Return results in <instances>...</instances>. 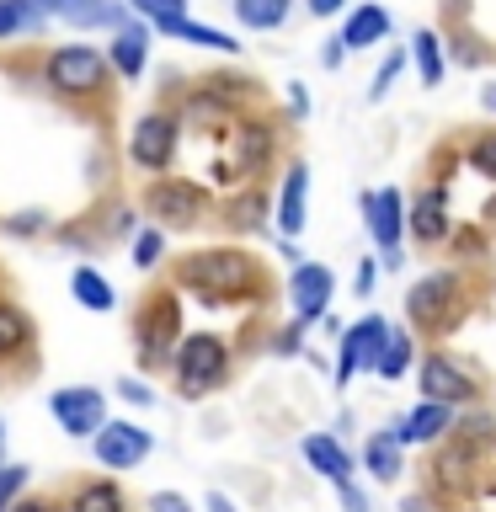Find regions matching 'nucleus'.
<instances>
[{
    "label": "nucleus",
    "instance_id": "nucleus-43",
    "mask_svg": "<svg viewBox=\"0 0 496 512\" xmlns=\"http://www.w3.org/2000/svg\"><path fill=\"white\" fill-rule=\"evenodd\" d=\"M288 102H294V112H299V118H304V112H310V96H304V86H299V80H294V86H288Z\"/></svg>",
    "mask_w": 496,
    "mask_h": 512
},
{
    "label": "nucleus",
    "instance_id": "nucleus-37",
    "mask_svg": "<svg viewBox=\"0 0 496 512\" xmlns=\"http://www.w3.org/2000/svg\"><path fill=\"white\" fill-rule=\"evenodd\" d=\"M22 32V16H16V0H0V38Z\"/></svg>",
    "mask_w": 496,
    "mask_h": 512
},
{
    "label": "nucleus",
    "instance_id": "nucleus-33",
    "mask_svg": "<svg viewBox=\"0 0 496 512\" xmlns=\"http://www.w3.org/2000/svg\"><path fill=\"white\" fill-rule=\"evenodd\" d=\"M470 160H475V171H480V176H491V182H496V128H491V134H480V139H475Z\"/></svg>",
    "mask_w": 496,
    "mask_h": 512
},
{
    "label": "nucleus",
    "instance_id": "nucleus-4",
    "mask_svg": "<svg viewBox=\"0 0 496 512\" xmlns=\"http://www.w3.org/2000/svg\"><path fill=\"white\" fill-rule=\"evenodd\" d=\"M384 342H390V326L379 315H363L358 326L342 331V368H336V384H347L352 374H379V358H384Z\"/></svg>",
    "mask_w": 496,
    "mask_h": 512
},
{
    "label": "nucleus",
    "instance_id": "nucleus-44",
    "mask_svg": "<svg viewBox=\"0 0 496 512\" xmlns=\"http://www.w3.org/2000/svg\"><path fill=\"white\" fill-rule=\"evenodd\" d=\"M208 512H235V502L224 491H208Z\"/></svg>",
    "mask_w": 496,
    "mask_h": 512
},
{
    "label": "nucleus",
    "instance_id": "nucleus-32",
    "mask_svg": "<svg viewBox=\"0 0 496 512\" xmlns=\"http://www.w3.org/2000/svg\"><path fill=\"white\" fill-rule=\"evenodd\" d=\"M27 486V470L22 464H0V512H11V502H16V491Z\"/></svg>",
    "mask_w": 496,
    "mask_h": 512
},
{
    "label": "nucleus",
    "instance_id": "nucleus-35",
    "mask_svg": "<svg viewBox=\"0 0 496 512\" xmlns=\"http://www.w3.org/2000/svg\"><path fill=\"white\" fill-rule=\"evenodd\" d=\"M150 512H192V507H187V496H176V491H155Z\"/></svg>",
    "mask_w": 496,
    "mask_h": 512
},
{
    "label": "nucleus",
    "instance_id": "nucleus-12",
    "mask_svg": "<svg viewBox=\"0 0 496 512\" xmlns=\"http://www.w3.org/2000/svg\"><path fill=\"white\" fill-rule=\"evenodd\" d=\"M48 16H59L64 27H80V32H96V27H128L134 16L118 0H43Z\"/></svg>",
    "mask_w": 496,
    "mask_h": 512
},
{
    "label": "nucleus",
    "instance_id": "nucleus-40",
    "mask_svg": "<svg viewBox=\"0 0 496 512\" xmlns=\"http://www.w3.org/2000/svg\"><path fill=\"white\" fill-rule=\"evenodd\" d=\"M118 390H123V400H134V406H150V400H155V395H150V390H144V384H139V379H123V384H118Z\"/></svg>",
    "mask_w": 496,
    "mask_h": 512
},
{
    "label": "nucleus",
    "instance_id": "nucleus-14",
    "mask_svg": "<svg viewBox=\"0 0 496 512\" xmlns=\"http://www.w3.org/2000/svg\"><path fill=\"white\" fill-rule=\"evenodd\" d=\"M112 70L123 80H134L144 70V59H150V27L144 22H128V27H112V48H107Z\"/></svg>",
    "mask_w": 496,
    "mask_h": 512
},
{
    "label": "nucleus",
    "instance_id": "nucleus-42",
    "mask_svg": "<svg viewBox=\"0 0 496 512\" xmlns=\"http://www.w3.org/2000/svg\"><path fill=\"white\" fill-rule=\"evenodd\" d=\"M304 6H310V16H336L347 0H304Z\"/></svg>",
    "mask_w": 496,
    "mask_h": 512
},
{
    "label": "nucleus",
    "instance_id": "nucleus-2",
    "mask_svg": "<svg viewBox=\"0 0 496 512\" xmlns=\"http://www.w3.org/2000/svg\"><path fill=\"white\" fill-rule=\"evenodd\" d=\"M107 70H112V59L96 54V48H86V43H64L43 64L48 86H54L59 96H96L107 86Z\"/></svg>",
    "mask_w": 496,
    "mask_h": 512
},
{
    "label": "nucleus",
    "instance_id": "nucleus-34",
    "mask_svg": "<svg viewBox=\"0 0 496 512\" xmlns=\"http://www.w3.org/2000/svg\"><path fill=\"white\" fill-rule=\"evenodd\" d=\"M400 70H406V54H390V59H384V64H379V75H374V86H368V102H379V96L390 91V80H395Z\"/></svg>",
    "mask_w": 496,
    "mask_h": 512
},
{
    "label": "nucleus",
    "instance_id": "nucleus-41",
    "mask_svg": "<svg viewBox=\"0 0 496 512\" xmlns=\"http://www.w3.org/2000/svg\"><path fill=\"white\" fill-rule=\"evenodd\" d=\"M374 278H379V267H374V262H363V267H358V294H363V299L374 294Z\"/></svg>",
    "mask_w": 496,
    "mask_h": 512
},
{
    "label": "nucleus",
    "instance_id": "nucleus-45",
    "mask_svg": "<svg viewBox=\"0 0 496 512\" xmlns=\"http://www.w3.org/2000/svg\"><path fill=\"white\" fill-rule=\"evenodd\" d=\"M11 512H54L48 502H38V496H32V502H11Z\"/></svg>",
    "mask_w": 496,
    "mask_h": 512
},
{
    "label": "nucleus",
    "instance_id": "nucleus-17",
    "mask_svg": "<svg viewBox=\"0 0 496 512\" xmlns=\"http://www.w3.org/2000/svg\"><path fill=\"white\" fill-rule=\"evenodd\" d=\"M406 224H411V235H416V240H427V246H438V240L448 235V198H443V187H427L422 198L411 203Z\"/></svg>",
    "mask_w": 496,
    "mask_h": 512
},
{
    "label": "nucleus",
    "instance_id": "nucleus-24",
    "mask_svg": "<svg viewBox=\"0 0 496 512\" xmlns=\"http://www.w3.org/2000/svg\"><path fill=\"white\" fill-rule=\"evenodd\" d=\"M166 38H187V43H198V48H219V54H240V43L230 38V32H219V27H198V22H166L160 27Z\"/></svg>",
    "mask_w": 496,
    "mask_h": 512
},
{
    "label": "nucleus",
    "instance_id": "nucleus-1",
    "mask_svg": "<svg viewBox=\"0 0 496 512\" xmlns=\"http://www.w3.org/2000/svg\"><path fill=\"white\" fill-rule=\"evenodd\" d=\"M182 288H198L203 299H235V294H256V267L246 251H192L176 267Z\"/></svg>",
    "mask_w": 496,
    "mask_h": 512
},
{
    "label": "nucleus",
    "instance_id": "nucleus-20",
    "mask_svg": "<svg viewBox=\"0 0 496 512\" xmlns=\"http://www.w3.org/2000/svg\"><path fill=\"white\" fill-rule=\"evenodd\" d=\"M384 32H390V11L368 0V6H358V11L347 16V27H342V43H347V48H368V43H379Z\"/></svg>",
    "mask_w": 496,
    "mask_h": 512
},
{
    "label": "nucleus",
    "instance_id": "nucleus-21",
    "mask_svg": "<svg viewBox=\"0 0 496 512\" xmlns=\"http://www.w3.org/2000/svg\"><path fill=\"white\" fill-rule=\"evenodd\" d=\"M230 6L240 16V27H251V32H272L294 16V0H230Z\"/></svg>",
    "mask_w": 496,
    "mask_h": 512
},
{
    "label": "nucleus",
    "instance_id": "nucleus-23",
    "mask_svg": "<svg viewBox=\"0 0 496 512\" xmlns=\"http://www.w3.org/2000/svg\"><path fill=\"white\" fill-rule=\"evenodd\" d=\"M400 443L395 432H374V438H368V448H363V464L368 470H374V480H395L400 475Z\"/></svg>",
    "mask_w": 496,
    "mask_h": 512
},
{
    "label": "nucleus",
    "instance_id": "nucleus-19",
    "mask_svg": "<svg viewBox=\"0 0 496 512\" xmlns=\"http://www.w3.org/2000/svg\"><path fill=\"white\" fill-rule=\"evenodd\" d=\"M304 192H310V166H288V176H283V198H278V224H283V235L294 240L299 230H304Z\"/></svg>",
    "mask_w": 496,
    "mask_h": 512
},
{
    "label": "nucleus",
    "instance_id": "nucleus-16",
    "mask_svg": "<svg viewBox=\"0 0 496 512\" xmlns=\"http://www.w3.org/2000/svg\"><path fill=\"white\" fill-rule=\"evenodd\" d=\"M422 395L427 400H443V406H464L475 390H470V379H464L448 358H427L422 363Z\"/></svg>",
    "mask_w": 496,
    "mask_h": 512
},
{
    "label": "nucleus",
    "instance_id": "nucleus-39",
    "mask_svg": "<svg viewBox=\"0 0 496 512\" xmlns=\"http://www.w3.org/2000/svg\"><path fill=\"white\" fill-rule=\"evenodd\" d=\"M6 230H11V235H38V230H43V214H16Z\"/></svg>",
    "mask_w": 496,
    "mask_h": 512
},
{
    "label": "nucleus",
    "instance_id": "nucleus-26",
    "mask_svg": "<svg viewBox=\"0 0 496 512\" xmlns=\"http://www.w3.org/2000/svg\"><path fill=\"white\" fill-rule=\"evenodd\" d=\"M32 342V326H27V315L16 310V304H6L0 299V363L6 358H16V352H22Z\"/></svg>",
    "mask_w": 496,
    "mask_h": 512
},
{
    "label": "nucleus",
    "instance_id": "nucleus-38",
    "mask_svg": "<svg viewBox=\"0 0 496 512\" xmlns=\"http://www.w3.org/2000/svg\"><path fill=\"white\" fill-rule=\"evenodd\" d=\"M336 491H342V507H347V512H368V496H363L358 486H352V480H342Z\"/></svg>",
    "mask_w": 496,
    "mask_h": 512
},
{
    "label": "nucleus",
    "instance_id": "nucleus-9",
    "mask_svg": "<svg viewBox=\"0 0 496 512\" xmlns=\"http://www.w3.org/2000/svg\"><path fill=\"white\" fill-rule=\"evenodd\" d=\"M203 203H208V198H203L198 182H155L150 192H144V208H150L160 224H176V230L198 219Z\"/></svg>",
    "mask_w": 496,
    "mask_h": 512
},
{
    "label": "nucleus",
    "instance_id": "nucleus-28",
    "mask_svg": "<svg viewBox=\"0 0 496 512\" xmlns=\"http://www.w3.org/2000/svg\"><path fill=\"white\" fill-rule=\"evenodd\" d=\"M272 150V128L267 123H240V171H256Z\"/></svg>",
    "mask_w": 496,
    "mask_h": 512
},
{
    "label": "nucleus",
    "instance_id": "nucleus-27",
    "mask_svg": "<svg viewBox=\"0 0 496 512\" xmlns=\"http://www.w3.org/2000/svg\"><path fill=\"white\" fill-rule=\"evenodd\" d=\"M70 512H123V491L112 480H91V486L75 491V507Z\"/></svg>",
    "mask_w": 496,
    "mask_h": 512
},
{
    "label": "nucleus",
    "instance_id": "nucleus-10",
    "mask_svg": "<svg viewBox=\"0 0 496 512\" xmlns=\"http://www.w3.org/2000/svg\"><path fill=\"white\" fill-rule=\"evenodd\" d=\"M176 326H182V310H176L171 294H160L150 310L139 315V358H144V363H160V358H166L171 342H182V336H176Z\"/></svg>",
    "mask_w": 496,
    "mask_h": 512
},
{
    "label": "nucleus",
    "instance_id": "nucleus-15",
    "mask_svg": "<svg viewBox=\"0 0 496 512\" xmlns=\"http://www.w3.org/2000/svg\"><path fill=\"white\" fill-rule=\"evenodd\" d=\"M448 427H454V406L427 400V406H416L411 416H400V422H395V438H400V443H432V438H443Z\"/></svg>",
    "mask_w": 496,
    "mask_h": 512
},
{
    "label": "nucleus",
    "instance_id": "nucleus-30",
    "mask_svg": "<svg viewBox=\"0 0 496 512\" xmlns=\"http://www.w3.org/2000/svg\"><path fill=\"white\" fill-rule=\"evenodd\" d=\"M262 214H267V203H262V192H246V198H235L230 203V224L235 230H262Z\"/></svg>",
    "mask_w": 496,
    "mask_h": 512
},
{
    "label": "nucleus",
    "instance_id": "nucleus-3",
    "mask_svg": "<svg viewBox=\"0 0 496 512\" xmlns=\"http://www.w3.org/2000/svg\"><path fill=\"white\" fill-rule=\"evenodd\" d=\"M224 368H230V352H224L219 336H182V347H176V384H182V395H208L214 384H224Z\"/></svg>",
    "mask_w": 496,
    "mask_h": 512
},
{
    "label": "nucleus",
    "instance_id": "nucleus-5",
    "mask_svg": "<svg viewBox=\"0 0 496 512\" xmlns=\"http://www.w3.org/2000/svg\"><path fill=\"white\" fill-rule=\"evenodd\" d=\"M406 310H411L416 326H427V331L448 326L454 310H459V278L454 272H427V278L406 294Z\"/></svg>",
    "mask_w": 496,
    "mask_h": 512
},
{
    "label": "nucleus",
    "instance_id": "nucleus-25",
    "mask_svg": "<svg viewBox=\"0 0 496 512\" xmlns=\"http://www.w3.org/2000/svg\"><path fill=\"white\" fill-rule=\"evenodd\" d=\"M411 59H416L422 86H443V43H438V32H416V38H411Z\"/></svg>",
    "mask_w": 496,
    "mask_h": 512
},
{
    "label": "nucleus",
    "instance_id": "nucleus-46",
    "mask_svg": "<svg viewBox=\"0 0 496 512\" xmlns=\"http://www.w3.org/2000/svg\"><path fill=\"white\" fill-rule=\"evenodd\" d=\"M491 214H496V208H491Z\"/></svg>",
    "mask_w": 496,
    "mask_h": 512
},
{
    "label": "nucleus",
    "instance_id": "nucleus-7",
    "mask_svg": "<svg viewBox=\"0 0 496 512\" xmlns=\"http://www.w3.org/2000/svg\"><path fill=\"white\" fill-rule=\"evenodd\" d=\"M155 438L134 422H102V432H96V459L107 464V470H134L139 459H150Z\"/></svg>",
    "mask_w": 496,
    "mask_h": 512
},
{
    "label": "nucleus",
    "instance_id": "nucleus-6",
    "mask_svg": "<svg viewBox=\"0 0 496 512\" xmlns=\"http://www.w3.org/2000/svg\"><path fill=\"white\" fill-rule=\"evenodd\" d=\"M171 155H176V123L166 112H144L134 123V134H128V160L139 171H166Z\"/></svg>",
    "mask_w": 496,
    "mask_h": 512
},
{
    "label": "nucleus",
    "instance_id": "nucleus-8",
    "mask_svg": "<svg viewBox=\"0 0 496 512\" xmlns=\"http://www.w3.org/2000/svg\"><path fill=\"white\" fill-rule=\"evenodd\" d=\"M54 416H59V427L70 432V438H96L107 422V400L96 395V390H80V384H70V390H59L54 395Z\"/></svg>",
    "mask_w": 496,
    "mask_h": 512
},
{
    "label": "nucleus",
    "instance_id": "nucleus-31",
    "mask_svg": "<svg viewBox=\"0 0 496 512\" xmlns=\"http://www.w3.org/2000/svg\"><path fill=\"white\" fill-rule=\"evenodd\" d=\"M160 256H166V235H160V230H144V235L134 240V267H139V272H150Z\"/></svg>",
    "mask_w": 496,
    "mask_h": 512
},
{
    "label": "nucleus",
    "instance_id": "nucleus-29",
    "mask_svg": "<svg viewBox=\"0 0 496 512\" xmlns=\"http://www.w3.org/2000/svg\"><path fill=\"white\" fill-rule=\"evenodd\" d=\"M406 358H411V336H406V331H390L384 358H379V374H384V379H400V374H406Z\"/></svg>",
    "mask_w": 496,
    "mask_h": 512
},
{
    "label": "nucleus",
    "instance_id": "nucleus-18",
    "mask_svg": "<svg viewBox=\"0 0 496 512\" xmlns=\"http://www.w3.org/2000/svg\"><path fill=\"white\" fill-rule=\"evenodd\" d=\"M304 459H310V470L315 475H326V480H352V459H347V448L336 443V438H326V432H310L304 438Z\"/></svg>",
    "mask_w": 496,
    "mask_h": 512
},
{
    "label": "nucleus",
    "instance_id": "nucleus-11",
    "mask_svg": "<svg viewBox=\"0 0 496 512\" xmlns=\"http://www.w3.org/2000/svg\"><path fill=\"white\" fill-rule=\"evenodd\" d=\"M331 294H336V278H331V267H320V262H299L294 278H288V299H294L299 320H320Z\"/></svg>",
    "mask_w": 496,
    "mask_h": 512
},
{
    "label": "nucleus",
    "instance_id": "nucleus-22",
    "mask_svg": "<svg viewBox=\"0 0 496 512\" xmlns=\"http://www.w3.org/2000/svg\"><path fill=\"white\" fill-rule=\"evenodd\" d=\"M70 288H75V299L86 304V310H96V315H107L112 304H118V294H112V283H107V278H102V272H96V267H75Z\"/></svg>",
    "mask_w": 496,
    "mask_h": 512
},
{
    "label": "nucleus",
    "instance_id": "nucleus-13",
    "mask_svg": "<svg viewBox=\"0 0 496 512\" xmlns=\"http://www.w3.org/2000/svg\"><path fill=\"white\" fill-rule=\"evenodd\" d=\"M363 219L368 230H374V240L384 251L400 246V230H406V214H400V192L384 187V192H363Z\"/></svg>",
    "mask_w": 496,
    "mask_h": 512
},
{
    "label": "nucleus",
    "instance_id": "nucleus-36",
    "mask_svg": "<svg viewBox=\"0 0 496 512\" xmlns=\"http://www.w3.org/2000/svg\"><path fill=\"white\" fill-rule=\"evenodd\" d=\"M342 59H347V43H342V32H336V38H326V48H320V64H326V70H336Z\"/></svg>",
    "mask_w": 496,
    "mask_h": 512
}]
</instances>
